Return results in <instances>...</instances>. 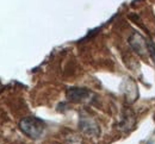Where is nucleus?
<instances>
[{
	"label": "nucleus",
	"mask_w": 155,
	"mask_h": 144,
	"mask_svg": "<svg viewBox=\"0 0 155 144\" xmlns=\"http://www.w3.org/2000/svg\"><path fill=\"white\" fill-rule=\"evenodd\" d=\"M19 129L31 139H39L45 131V123L36 117H26L20 120Z\"/></svg>",
	"instance_id": "f257e3e1"
},
{
	"label": "nucleus",
	"mask_w": 155,
	"mask_h": 144,
	"mask_svg": "<svg viewBox=\"0 0 155 144\" xmlns=\"http://www.w3.org/2000/svg\"><path fill=\"white\" fill-rule=\"evenodd\" d=\"M79 127L85 135L91 136V137L92 136H99V133H100V129H99L98 124L88 117H81L80 118Z\"/></svg>",
	"instance_id": "f03ea898"
},
{
	"label": "nucleus",
	"mask_w": 155,
	"mask_h": 144,
	"mask_svg": "<svg viewBox=\"0 0 155 144\" xmlns=\"http://www.w3.org/2000/svg\"><path fill=\"white\" fill-rule=\"evenodd\" d=\"M129 44L138 55H144L147 51V41L137 31H134L129 37Z\"/></svg>",
	"instance_id": "7ed1b4c3"
},
{
	"label": "nucleus",
	"mask_w": 155,
	"mask_h": 144,
	"mask_svg": "<svg viewBox=\"0 0 155 144\" xmlns=\"http://www.w3.org/2000/svg\"><path fill=\"white\" fill-rule=\"evenodd\" d=\"M91 94V92L86 88H81V87H71L67 89V98L71 101H82L85 99L88 98V95Z\"/></svg>",
	"instance_id": "20e7f679"
},
{
	"label": "nucleus",
	"mask_w": 155,
	"mask_h": 144,
	"mask_svg": "<svg viewBox=\"0 0 155 144\" xmlns=\"http://www.w3.org/2000/svg\"><path fill=\"white\" fill-rule=\"evenodd\" d=\"M147 50L150 55V57L153 59V62L155 64V44L153 41H147Z\"/></svg>",
	"instance_id": "39448f33"
},
{
	"label": "nucleus",
	"mask_w": 155,
	"mask_h": 144,
	"mask_svg": "<svg viewBox=\"0 0 155 144\" xmlns=\"http://www.w3.org/2000/svg\"><path fill=\"white\" fill-rule=\"evenodd\" d=\"M67 144H82V143H81V141H80L79 137L73 135V136H71V138L67 139Z\"/></svg>",
	"instance_id": "423d86ee"
},
{
	"label": "nucleus",
	"mask_w": 155,
	"mask_h": 144,
	"mask_svg": "<svg viewBox=\"0 0 155 144\" xmlns=\"http://www.w3.org/2000/svg\"><path fill=\"white\" fill-rule=\"evenodd\" d=\"M148 144H152V143H148Z\"/></svg>",
	"instance_id": "0eeeda50"
}]
</instances>
